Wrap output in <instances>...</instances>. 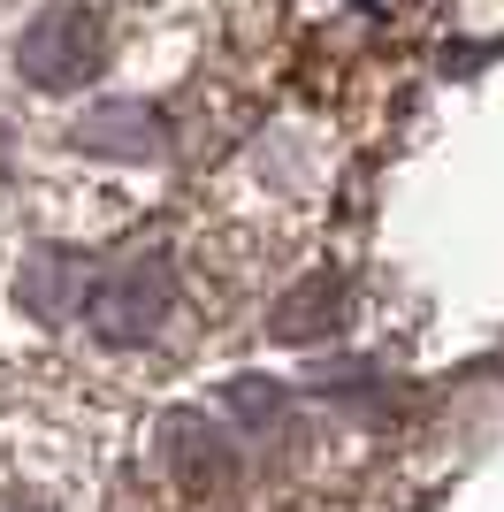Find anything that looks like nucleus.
Masks as SVG:
<instances>
[{"label": "nucleus", "instance_id": "obj_1", "mask_svg": "<svg viewBox=\"0 0 504 512\" xmlns=\"http://www.w3.org/2000/svg\"><path fill=\"white\" fill-rule=\"evenodd\" d=\"M0 512H54V505L31 497V490H16V482H0Z\"/></svg>", "mask_w": 504, "mask_h": 512}]
</instances>
